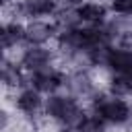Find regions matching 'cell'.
<instances>
[{
	"label": "cell",
	"mask_w": 132,
	"mask_h": 132,
	"mask_svg": "<svg viewBox=\"0 0 132 132\" xmlns=\"http://www.w3.org/2000/svg\"><path fill=\"white\" fill-rule=\"evenodd\" d=\"M64 80H66V70L60 68L58 64H52L37 72H27V87H33L41 95L64 91Z\"/></svg>",
	"instance_id": "obj_1"
},
{
	"label": "cell",
	"mask_w": 132,
	"mask_h": 132,
	"mask_svg": "<svg viewBox=\"0 0 132 132\" xmlns=\"http://www.w3.org/2000/svg\"><path fill=\"white\" fill-rule=\"evenodd\" d=\"M101 87L97 85L93 70H70L66 72V80H64V91L76 99H80L85 105L89 103V99L99 91Z\"/></svg>",
	"instance_id": "obj_2"
},
{
	"label": "cell",
	"mask_w": 132,
	"mask_h": 132,
	"mask_svg": "<svg viewBox=\"0 0 132 132\" xmlns=\"http://www.w3.org/2000/svg\"><path fill=\"white\" fill-rule=\"evenodd\" d=\"M16 60L25 72H37L52 64H58V54H56V47L52 50L47 45H25L19 52Z\"/></svg>",
	"instance_id": "obj_3"
},
{
	"label": "cell",
	"mask_w": 132,
	"mask_h": 132,
	"mask_svg": "<svg viewBox=\"0 0 132 132\" xmlns=\"http://www.w3.org/2000/svg\"><path fill=\"white\" fill-rule=\"evenodd\" d=\"M43 103H45V95H41L33 87H23L16 93H12L14 111H19L27 120H37L39 116H43Z\"/></svg>",
	"instance_id": "obj_4"
},
{
	"label": "cell",
	"mask_w": 132,
	"mask_h": 132,
	"mask_svg": "<svg viewBox=\"0 0 132 132\" xmlns=\"http://www.w3.org/2000/svg\"><path fill=\"white\" fill-rule=\"evenodd\" d=\"M0 39H2V50L4 56H12V52H21L27 45V31L25 23L21 21H2L0 29Z\"/></svg>",
	"instance_id": "obj_5"
},
{
	"label": "cell",
	"mask_w": 132,
	"mask_h": 132,
	"mask_svg": "<svg viewBox=\"0 0 132 132\" xmlns=\"http://www.w3.org/2000/svg\"><path fill=\"white\" fill-rule=\"evenodd\" d=\"M25 31H27V45H47L50 41H56V35H58L54 19L27 21Z\"/></svg>",
	"instance_id": "obj_6"
},
{
	"label": "cell",
	"mask_w": 132,
	"mask_h": 132,
	"mask_svg": "<svg viewBox=\"0 0 132 132\" xmlns=\"http://www.w3.org/2000/svg\"><path fill=\"white\" fill-rule=\"evenodd\" d=\"M74 10L82 25H103L111 16L109 4L101 0H80L74 4Z\"/></svg>",
	"instance_id": "obj_7"
},
{
	"label": "cell",
	"mask_w": 132,
	"mask_h": 132,
	"mask_svg": "<svg viewBox=\"0 0 132 132\" xmlns=\"http://www.w3.org/2000/svg\"><path fill=\"white\" fill-rule=\"evenodd\" d=\"M19 8L23 14V21L33 19H54V14L60 10L58 0H19Z\"/></svg>",
	"instance_id": "obj_8"
},
{
	"label": "cell",
	"mask_w": 132,
	"mask_h": 132,
	"mask_svg": "<svg viewBox=\"0 0 132 132\" xmlns=\"http://www.w3.org/2000/svg\"><path fill=\"white\" fill-rule=\"evenodd\" d=\"M105 70L107 74H132V52L120 45H113L107 56Z\"/></svg>",
	"instance_id": "obj_9"
},
{
	"label": "cell",
	"mask_w": 132,
	"mask_h": 132,
	"mask_svg": "<svg viewBox=\"0 0 132 132\" xmlns=\"http://www.w3.org/2000/svg\"><path fill=\"white\" fill-rule=\"evenodd\" d=\"M105 89L116 97H132V74H107Z\"/></svg>",
	"instance_id": "obj_10"
},
{
	"label": "cell",
	"mask_w": 132,
	"mask_h": 132,
	"mask_svg": "<svg viewBox=\"0 0 132 132\" xmlns=\"http://www.w3.org/2000/svg\"><path fill=\"white\" fill-rule=\"evenodd\" d=\"M107 124L101 120V116H97L95 111H87V116H85V120L78 124V128H76V132H107Z\"/></svg>",
	"instance_id": "obj_11"
},
{
	"label": "cell",
	"mask_w": 132,
	"mask_h": 132,
	"mask_svg": "<svg viewBox=\"0 0 132 132\" xmlns=\"http://www.w3.org/2000/svg\"><path fill=\"white\" fill-rule=\"evenodd\" d=\"M111 14H132V0H109Z\"/></svg>",
	"instance_id": "obj_12"
},
{
	"label": "cell",
	"mask_w": 132,
	"mask_h": 132,
	"mask_svg": "<svg viewBox=\"0 0 132 132\" xmlns=\"http://www.w3.org/2000/svg\"><path fill=\"white\" fill-rule=\"evenodd\" d=\"M74 2H80V0H74Z\"/></svg>",
	"instance_id": "obj_13"
}]
</instances>
